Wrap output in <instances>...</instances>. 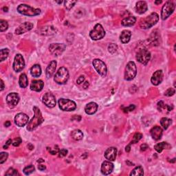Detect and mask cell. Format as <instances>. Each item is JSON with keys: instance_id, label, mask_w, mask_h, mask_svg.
Instances as JSON below:
<instances>
[{"instance_id": "ee69618b", "label": "cell", "mask_w": 176, "mask_h": 176, "mask_svg": "<svg viewBox=\"0 0 176 176\" xmlns=\"http://www.w3.org/2000/svg\"><path fill=\"white\" fill-rule=\"evenodd\" d=\"M21 142H22V140H21V138L20 137H18L17 138H15V140L13 141V145L14 147H18L19 146L20 144L21 143Z\"/></svg>"}, {"instance_id": "3957f363", "label": "cell", "mask_w": 176, "mask_h": 176, "mask_svg": "<svg viewBox=\"0 0 176 176\" xmlns=\"http://www.w3.org/2000/svg\"><path fill=\"white\" fill-rule=\"evenodd\" d=\"M17 11L18 13L23 15H26V16L28 17H34L36 16V15H39L41 14V9L39 8H35L33 7L30 6L27 4H20L19 6L17 7Z\"/></svg>"}, {"instance_id": "4fadbf2b", "label": "cell", "mask_w": 176, "mask_h": 176, "mask_svg": "<svg viewBox=\"0 0 176 176\" xmlns=\"http://www.w3.org/2000/svg\"><path fill=\"white\" fill-rule=\"evenodd\" d=\"M42 102L46 107L53 108L56 106L57 101L54 96L50 92H47L42 97Z\"/></svg>"}, {"instance_id": "9f6ffc18", "label": "cell", "mask_w": 176, "mask_h": 176, "mask_svg": "<svg viewBox=\"0 0 176 176\" xmlns=\"http://www.w3.org/2000/svg\"><path fill=\"white\" fill-rule=\"evenodd\" d=\"M44 162V160H43L42 158H40L39 160H37V162Z\"/></svg>"}, {"instance_id": "9c48e42d", "label": "cell", "mask_w": 176, "mask_h": 176, "mask_svg": "<svg viewBox=\"0 0 176 176\" xmlns=\"http://www.w3.org/2000/svg\"><path fill=\"white\" fill-rule=\"evenodd\" d=\"M175 6L173 2H166L165 5L162 6L161 11V19L162 20H166L175 11Z\"/></svg>"}, {"instance_id": "f907efd6", "label": "cell", "mask_w": 176, "mask_h": 176, "mask_svg": "<svg viewBox=\"0 0 176 176\" xmlns=\"http://www.w3.org/2000/svg\"><path fill=\"white\" fill-rule=\"evenodd\" d=\"M38 169L40 170V171H45L46 169V166L44 165H40L38 166Z\"/></svg>"}, {"instance_id": "4dcf8cb0", "label": "cell", "mask_w": 176, "mask_h": 176, "mask_svg": "<svg viewBox=\"0 0 176 176\" xmlns=\"http://www.w3.org/2000/svg\"><path fill=\"white\" fill-rule=\"evenodd\" d=\"M19 84L21 88H26L28 85V79L26 74H21L19 76Z\"/></svg>"}, {"instance_id": "d6a6232c", "label": "cell", "mask_w": 176, "mask_h": 176, "mask_svg": "<svg viewBox=\"0 0 176 176\" xmlns=\"http://www.w3.org/2000/svg\"><path fill=\"white\" fill-rule=\"evenodd\" d=\"M172 123V120L170 119L169 118H166V117H164L162 118L160 120V125L164 128V129H167L171 125Z\"/></svg>"}, {"instance_id": "8fae6325", "label": "cell", "mask_w": 176, "mask_h": 176, "mask_svg": "<svg viewBox=\"0 0 176 176\" xmlns=\"http://www.w3.org/2000/svg\"><path fill=\"white\" fill-rule=\"evenodd\" d=\"M66 48V45L64 44H52L49 46V51L53 56L58 57L63 53Z\"/></svg>"}, {"instance_id": "7dc6e473", "label": "cell", "mask_w": 176, "mask_h": 176, "mask_svg": "<svg viewBox=\"0 0 176 176\" xmlns=\"http://www.w3.org/2000/svg\"><path fill=\"white\" fill-rule=\"evenodd\" d=\"M85 79L84 76H79V78H78V79L76 80V83L78 85H81V84H82V83H83L85 82Z\"/></svg>"}, {"instance_id": "1f68e13d", "label": "cell", "mask_w": 176, "mask_h": 176, "mask_svg": "<svg viewBox=\"0 0 176 176\" xmlns=\"http://www.w3.org/2000/svg\"><path fill=\"white\" fill-rule=\"evenodd\" d=\"M71 136H72L74 140L79 141L83 139V134L80 129H75V130L72 131V133H71Z\"/></svg>"}, {"instance_id": "c3c4849f", "label": "cell", "mask_w": 176, "mask_h": 176, "mask_svg": "<svg viewBox=\"0 0 176 176\" xmlns=\"http://www.w3.org/2000/svg\"><path fill=\"white\" fill-rule=\"evenodd\" d=\"M11 143H13V140H12L11 139H9V140H7L6 143V144L4 145V147H3V148H4V149H7L8 148V147L11 144Z\"/></svg>"}, {"instance_id": "ac0fdd59", "label": "cell", "mask_w": 176, "mask_h": 176, "mask_svg": "<svg viewBox=\"0 0 176 176\" xmlns=\"http://www.w3.org/2000/svg\"><path fill=\"white\" fill-rule=\"evenodd\" d=\"M114 170V165L113 163L111 162V161L107 160V161H104L102 163L101 171V173L105 175H109L112 174Z\"/></svg>"}, {"instance_id": "8d00e7d4", "label": "cell", "mask_w": 176, "mask_h": 176, "mask_svg": "<svg viewBox=\"0 0 176 176\" xmlns=\"http://www.w3.org/2000/svg\"><path fill=\"white\" fill-rule=\"evenodd\" d=\"M143 138V134H140V133H135L134 134V137H133V140L131 142V144H135L138 143L140 140H141V138Z\"/></svg>"}, {"instance_id": "5b68a950", "label": "cell", "mask_w": 176, "mask_h": 176, "mask_svg": "<svg viewBox=\"0 0 176 176\" xmlns=\"http://www.w3.org/2000/svg\"><path fill=\"white\" fill-rule=\"evenodd\" d=\"M105 36V31L101 24H97L94 26V28L89 32V36L94 41H98L103 39Z\"/></svg>"}, {"instance_id": "7bdbcfd3", "label": "cell", "mask_w": 176, "mask_h": 176, "mask_svg": "<svg viewBox=\"0 0 176 176\" xmlns=\"http://www.w3.org/2000/svg\"><path fill=\"white\" fill-rule=\"evenodd\" d=\"M175 93V91L174 88H169L168 89H166L165 92V95L166 97H172L174 96Z\"/></svg>"}, {"instance_id": "60d3db41", "label": "cell", "mask_w": 176, "mask_h": 176, "mask_svg": "<svg viewBox=\"0 0 176 176\" xmlns=\"http://www.w3.org/2000/svg\"><path fill=\"white\" fill-rule=\"evenodd\" d=\"M8 157V153L6 152H2L0 153V164L2 165L3 163H4L6 161Z\"/></svg>"}, {"instance_id": "44dd1931", "label": "cell", "mask_w": 176, "mask_h": 176, "mask_svg": "<svg viewBox=\"0 0 176 176\" xmlns=\"http://www.w3.org/2000/svg\"><path fill=\"white\" fill-rule=\"evenodd\" d=\"M57 63L56 61H52L51 62L49 63L45 70V76L47 77V79H50L51 77L53 76L57 68Z\"/></svg>"}, {"instance_id": "db71d44e", "label": "cell", "mask_w": 176, "mask_h": 176, "mask_svg": "<svg viewBox=\"0 0 176 176\" xmlns=\"http://www.w3.org/2000/svg\"><path fill=\"white\" fill-rule=\"evenodd\" d=\"M88 86H89V83L88 82H84L83 83V87L84 88V89H87L88 88Z\"/></svg>"}, {"instance_id": "680465c9", "label": "cell", "mask_w": 176, "mask_h": 176, "mask_svg": "<svg viewBox=\"0 0 176 176\" xmlns=\"http://www.w3.org/2000/svg\"><path fill=\"white\" fill-rule=\"evenodd\" d=\"M162 3V1H156L155 4H160Z\"/></svg>"}, {"instance_id": "e0dca14e", "label": "cell", "mask_w": 176, "mask_h": 176, "mask_svg": "<svg viewBox=\"0 0 176 176\" xmlns=\"http://www.w3.org/2000/svg\"><path fill=\"white\" fill-rule=\"evenodd\" d=\"M163 81V72L162 70H158L153 74L151 78V82L153 85H158Z\"/></svg>"}, {"instance_id": "bcb514c9", "label": "cell", "mask_w": 176, "mask_h": 176, "mask_svg": "<svg viewBox=\"0 0 176 176\" xmlns=\"http://www.w3.org/2000/svg\"><path fill=\"white\" fill-rule=\"evenodd\" d=\"M135 106L134 105H129V107H125L124 109V112H132L133 110H134L135 109Z\"/></svg>"}, {"instance_id": "30bf717a", "label": "cell", "mask_w": 176, "mask_h": 176, "mask_svg": "<svg viewBox=\"0 0 176 176\" xmlns=\"http://www.w3.org/2000/svg\"><path fill=\"white\" fill-rule=\"evenodd\" d=\"M92 64H93V66L96 71L101 76H106L107 74V67L106 66V64L103 61L98 59V58H96V59H94V61H92Z\"/></svg>"}, {"instance_id": "2e32d148", "label": "cell", "mask_w": 176, "mask_h": 176, "mask_svg": "<svg viewBox=\"0 0 176 176\" xmlns=\"http://www.w3.org/2000/svg\"><path fill=\"white\" fill-rule=\"evenodd\" d=\"M33 24L30 22H24L18 26L15 30V34L16 35H21V34L26 33L30 31L33 28Z\"/></svg>"}, {"instance_id": "e575fe53", "label": "cell", "mask_w": 176, "mask_h": 176, "mask_svg": "<svg viewBox=\"0 0 176 176\" xmlns=\"http://www.w3.org/2000/svg\"><path fill=\"white\" fill-rule=\"evenodd\" d=\"M9 54V50L8 48L2 49L1 52H0V61H4L6 59Z\"/></svg>"}, {"instance_id": "7402d4cb", "label": "cell", "mask_w": 176, "mask_h": 176, "mask_svg": "<svg viewBox=\"0 0 176 176\" xmlns=\"http://www.w3.org/2000/svg\"><path fill=\"white\" fill-rule=\"evenodd\" d=\"M44 86V83L41 80H34L30 84V89L35 92H41Z\"/></svg>"}, {"instance_id": "603a6c76", "label": "cell", "mask_w": 176, "mask_h": 176, "mask_svg": "<svg viewBox=\"0 0 176 176\" xmlns=\"http://www.w3.org/2000/svg\"><path fill=\"white\" fill-rule=\"evenodd\" d=\"M135 11L136 13L142 15L146 13L148 9V6L146 2L144 1H139L135 4Z\"/></svg>"}, {"instance_id": "ab89813d", "label": "cell", "mask_w": 176, "mask_h": 176, "mask_svg": "<svg viewBox=\"0 0 176 176\" xmlns=\"http://www.w3.org/2000/svg\"><path fill=\"white\" fill-rule=\"evenodd\" d=\"M76 3V1H65V7H66V8L67 9V10H70V9L75 5Z\"/></svg>"}, {"instance_id": "6da1fadb", "label": "cell", "mask_w": 176, "mask_h": 176, "mask_svg": "<svg viewBox=\"0 0 176 176\" xmlns=\"http://www.w3.org/2000/svg\"><path fill=\"white\" fill-rule=\"evenodd\" d=\"M34 111V116L32 119L30 120L28 123L27 124V130L32 131L39 127L40 125L42 124L44 121V118L42 116L41 111L39 109V107L36 106L33 107Z\"/></svg>"}, {"instance_id": "277c9868", "label": "cell", "mask_w": 176, "mask_h": 176, "mask_svg": "<svg viewBox=\"0 0 176 176\" xmlns=\"http://www.w3.org/2000/svg\"><path fill=\"white\" fill-rule=\"evenodd\" d=\"M69 79V72L66 67H61L55 74L54 81L59 85H64Z\"/></svg>"}, {"instance_id": "484cf974", "label": "cell", "mask_w": 176, "mask_h": 176, "mask_svg": "<svg viewBox=\"0 0 176 176\" xmlns=\"http://www.w3.org/2000/svg\"><path fill=\"white\" fill-rule=\"evenodd\" d=\"M157 107L159 112H162V113L169 112H171V111H172L173 109H174V107L171 105L170 106L169 105L165 104L162 101H160L158 102V103H157Z\"/></svg>"}, {"instance_id": "f546056e", "label": "cell", "mask_w": 176, "mask_h": 176, "mask_svg": "<svg viewBox=\"0 0 176 176\" xmlns=\"http://www.w3.org/2000/svg\"><path fill=\"white\" fill-rule=\"evenodd\" d=\"M41 67L38 64H35L30 68V74L33 77H39L41 75Z\"/></svg>"}, {"instance_id": "74e56055", "label": "cell", "mask_w": 176, "mask_h": 176, "mask_svg": "<svg viewBox=\"0 0 176 176\" xmlns=\"http://www.w3.org/2000/svg\"><path fill=\"white\" fill-rule=\"evenodd\" d=\"M8 24L6 21L1 19L0 20V31L4 32L8 29Z\"/></svg>"}, {"instance_id": "cb8c5ba5", "label": "cell", "mask_w": 176, "mask_h": 176, "mask_svg": "<svg viewBox=\"0 0 176 176\" xmlns=\"http://www.w3.org/2000/svg\"><path fill=\"white\" fill-rule=\"evenodd\" d=\"M98 107V105L97 103H94V102H91V103H89L86 105L85 107V112L88 115H92V114H94L97 112Z\"/></svg>"}, {"instance_id": "836d02e7", "label": "cell", "mask_w": 176, "mask_h": 176, "mask_svg": "<svg viewBox=\"0 0 176 176\" xmlns=\"http://www.w3.org/2000/svg\"><path fill=\"white\" fill-rule=\"evenodd\" d=\"M131 176L134 175H144V169L142 166H138L136 167H135L132 170L131 172L130 173Z\"/></svg>"}, {"instance_id": "f1b7e54d", "label": "cell", "mask_w": 176, "mask_h": 176, "mask_svg": "<svg viewBox=\"0 0 176 176\" xmlns=\"http://www.w3.org/2000/svg\"><path fill=\"white\" fill-rule=\"evenodd\" d=\"M170 148H171V145L167 143H165V142L157 143L154 146V149H155L157 153H161L164 149H169Z\"/></svg>"}, {"instance_id": "b9f144b4", "label": "cell", "mask_w": 176, "mask_h": 176, "mask_svg": "<svg viewBox=\"0 0 176 176\" xmlns=\"http://www.w3.org/2000/svg\"><path fill=\"white\" fill-rule=\"evenodd\" d=\"M118 50V46L114 44H111L108 46V51L110 52L111 54H114Z\"/></svg>"}, {"instance_id": "7c38bea8", "label": "cell", "mask_w": 176, "mask_h": 176, "mask_svg": "<svg viewBox=\"0 0 176 176\" xmlns=\"http://www.w3.org/2000/svg\"><path fill=\"white\" fill-rule=\"evenodd\" d=\"M24 67H25V61L23 56L21 54H17L15 57L13 64V70L16 72H20L24 70Z\"/></svg>"}, {"instance_id": "d4e9b609", "label": "cell", "mask_w": 176, "mask_h": 176, "mask_svg": "<svg viewBox=\"0 0 176 176\" xmlns=\"http://www.w3.org/2000/svg\"><path fill=\"white\" fill-rule=\"evenodd\" d=\"M57 28H55L54 26H45L44 28H42L41 30H40L41 35H45V36L54 35V34L57 33Z\"/></svg>"}, {"instance_id": "83f0119b", "label": "cell", "mask_w": 176, "mask_h": 176, "mask_svg": "<svg viewBox=\"0 0 176 176\" xmlns=\"http://www.w3.org/2000/svg\"><path fill=\"white\" fill-rule=\"evenodd\" d=\"M136 22V18L134 16H129L125 17L121 21V24L123 26H132Z\"/></svg>"}, {"instance_id": "f35d334b", "label": "cell", "mask_w": 176, "mask_h": 176, "mask_svg": "<svg viewBox=\"0 0 176 176\" xmlns=\"http://www.w3.org/2000/svg\"><path fill=\"white\" fill-rule=\"evenodd\" d=\"M5 175H10V176H17L19 175V172L17 171V170L13 168H9L8 171L5 174Z\"/></svg>"}, {"instance_id": "f5cc1de1", "label": "cell", "mask_w": 176, "mask_h": 176, "mask_svg": "<svg viewBox=\"0 0 176 176\" xmlns=\"http://www.w3.org/2000/svg\"><path fill=\"white\" fill-rule=\"evenodd\" d=\"M130 150H131V144L127 145V146L125 147V151H127V152H129Z\"/></svg>"}, {"instance_id": "5bb4252c", "label": "cell", "mask_w": 176, "mask_h": 176, "mask_svg": "<svg viewBox=\"0 0 176 176\" xmlns=\"http://www.w3.org/2000/svg\"><path fill=\"white\" fill-rule=\"evenodd\" d=\"M28 122H29V117L24 113L17 114L15 117V125L18 127H23L27 125Z\"/></svg>"}, {"instance_id": "d590c367", "label": "cell", "mask_w": 176, "mask_h": 176, "mask_svg": "<svg viewBox=\"0 0 176 176\" xmlns=\"http://www.w3.org/2000/svg\"><path fill=\"white\" fill-rule=\"evenodd\" d=\"M35 171V166H34L32 165H28L27 166H26V167L24 169L23 172L25 175H30L31 174H32V173Z\"/></svg>"}, {"instance_id": "d6986e66", "label": "cell", "mask_w": 176, "mask_h": 176, "mask_svg": "<svg viewBox=\"0 0 176 176\" xmlns=\"http://www.w3.org/2000/svg\"><path fill=\"white\" fill-rule=\"evenodd\" d=\"M150 134L153 140L157 141L161 139L163 134V130L160 127L155 126L151 129Z\"/></svg>"}, {"instance_id": "52a82bcc", "label": "cell", "mask_w": 176, "mask_h": 176, "mask_svg": "<svg viewBox=\"0 0 176 176\" xmlns=\"http://www.w3.org/2000/svg\"><path fill=\"white\" fill-rule=\"evenodd\" d=\"M58 104L60 109L64 112H72L76 108V104L75 102L70 99L60 98L58 101Z\"/></svg>"}, {"instance_id": "f6af8a7d", "label": "cell", "mask_w": 176, "mask_h": 176, "mask_svg": "<svg viewBox=\"0 0 176 176\" xmlns=\"http://www.w3.org/2000/svg\"><path fill=\"white\" fill-rule=\"evenodd\" d=\"M67 153H68V151H67V149H62L58 151V156H59L60 157H64L67 156Z\"/></svg>"}, {"instance_id": "11a10c76", "label": "cell", "mask_w": 176, "mask_h": 176, "mask_svg": "<svg viewBox=\"0 0 176 176\" xmlns=\"http://www.w3.org/2000/svg\"><path fill=\"white\" fill-rule=\"evenodd\" d=\"M4 125L5 127H10L11 125V122L8 120V121H6V122L4 123Z\"/></svg>"}, {"instance_id": "681fc988", "label": "cell", "mask_w": 176, "mask_h": 176, "mask_svg": "<svg viewBox=\"0 0 176 176\" xmlns=\"http://www.w3.org/2000/svg\"><path fill=\"white\" fill-rule=\"evenodd\" d=\"M147 149H149V146L147 144H141L140 145V150L142 151H146Z\"/></svg>"}, {"instance_id": "7a4b0ae2", "label": "cell", "mask_w": 176, "mask_h": 176, "mask_svg": "<svg viewBox=\"0 0 176 176\" xmlns=\"http://www.w3.org/2000/svg\"><path fill=\"white\" fill-rule=\"evenodd\" d=\"M159 21V15L156 13H152L140 21V27L142 29H149L155 26Z\"/></svg>"}, {"instance_id": "4316f807", "label": "cell", "mask_w": 176, "mask_h": 176, "mask_svg": "<svg viewBox=\"0 0 176 176\" xmlns=\"http://www.w3.org/2000/svg\"><path fill=\"white\" fill-rule=\"evenodd\" d=\"M131 32L130 30H122L120 36V39L122 44H127L131 39Z\"/></svg>"}, {"instance_id": "ffe728a7", "label": "cell", "mask_w": 176, "mask_h": 176, "mask_svg": "<svg viewBox=\"0 0 176 176\" xmlns=\"http://www.w3.org/2000/svg\"><path fill=\"white\" fill-rule=\"evenodd\" d=\"M117 149L116 147H109L105 152V157L109 161H114L116 158Z\"/></svg>"}, {"instance_id": "91938a15", "label": "cell", "mask_w": 176, "mask_h": 176, "mask_svg": "<svg viewBox=\"0 0 176 176\" xmlns=\"http://www.w3.org/2000/svg\"><path fill=\"white\" fill-rule=\"evenodd\" d=\"M57 3H58V4H61V3H62V1H61V2H57Z\"/></svg>"}, {"instance_id": "9a60e30c", "label": "cell", "mask_w": 176, "mask_h": 176, "mask_svg": "<svg viewBox=\"0 0 176 176\" xmlns=\"http://www.w3.org/2000/svg\"><path fill=\"white\" fill-rule=\"evenodd\" d=\"M19 102V94L15 92H12V93L8 94L6 97V103L8 106L13 108L17 105V104Z\"/></svg>"}, {"instance_id": "6f0895ef", "label": "cell", "mask_w": 176, "mask_h": 176, "mask_svg": "<svg viewBox=\"0 0 176 176\" xmlns=\"http://www.w3.org/2000/svg\"><path fill=\"white\" fill-rule=\"evenodd\" d=\"M3 10L4 11V12H8V7H4L3 8Z\"/></svg>"}, {"instance_id": "ba28073f", "label": "cell", "mask_w": 176, "mask_h": 176, "mask_svg": "<svg viewBox=\"0 0 176 176\" xmlns=\"http://www.w3.org/2000/svg\"><path fill=\"white\" fill-rule=\"evenodd\" d=\"M151 57V52L148 50L147 49L143 48L140 49V50L138 51L135 58H136V60L139 63L146 66L148 62L150 61Z\"/></svg>"}, {"instance_id": "816d5d0a", "label": "cell", "mask_w": 176, "mask_h": 176, "mask_svg": "<svg viewBox=\"0 0 176 176\" xmlns=\"http://www.w3.org/2000/svg\"><path fill=\"white\" fill-rule=\"evenodd\" d=\"M1 91H3L4 90V88H5V85H4V81H3V80L2 79H1Z\"/></svg>"}, {"instance_id": "8992f818", "label": "cell", "mask_w": 176, "mask_h": 176, "mask_svg": "<svg viewBox=\"0 0 176 176\" xmlns=\"http://www.w3.org/2000/svg\"><path fill=\"white\" fill-rule=\"evenodd\" d=\"M137 75V67L134 61H129L127 64L125 71V79L126 81H131Z\"/></svg>"}]
</instances>
